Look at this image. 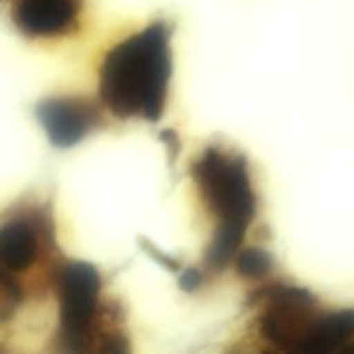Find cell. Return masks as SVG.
<instances>
[{
	"instance_id": "cell-1",
	"label": "cell",
	"mask_w": 354,
	"mask_h": 354,
	"mask_svg": "<svg viewBox=\"0 0 354 354\" xmlns=\"http://www.w3.org/2000/svg\"><path fill=\"white\" fill-rule=\"evenodd\" d=\"M171 33V24L154 21L107 52L99 69V95L114 116H162L173 68Z\"/></svg>"
},
{
	"instance_id": "cell-2",
	"label": "cell",
	"mask_w": 354,
	"mask_h": 354,
	"mask_svg": "<svg viewBox=\"0 0 354 354\" xmlns=\"http://www.w3.org/2000/svg\"><path fill=\"white\" fill-rule=\"evenodd\" d=\"M190 173L201 199L218 221L204 261L211 270H223L244 242L256 214L248 161L237 152L207 147L194 161Z\"/></svg>"
},
{
	"instance_id": "cell-3",
	"label": "cell",
	"mask_w": 354,
	"mask_h": 354,
	"mask_svg": "<svg viewBox=\"0 0 354 354\" xmlns=\"http://www.w3.org/2000/svg\"><path fill=\"white\" fill-rule=\"evenodd\" d=\"M100 275L90 263H66L55 273L59 297L57 342L62 351H88L95 339Z\"/></svg>"
},
{
	"instance_id": "cell-4",
	"label": "cell",
	"mask_w": 354,
	"mask_h": 354,
	"mask_svg": "<svg viewBox=\"0 0 354 354\" xmlns=\"http://www.w3.org/2000/svg\"><path fill=\"white\" fill-rule=\"evenodd\" d=\"M254 301H265L259 317L261 337L280 351H299L304 339L320 318L315 306L317 299L310 290L292 286H272L254 294Z\"/></svg>"
},
{
	"instance_id": "cell-5",
	"label": "cell",
	"mask_w": 354,
	"mask_h": 354,
	"mask_svg": "<svg viewBox=\"0 0 354 354\" xmlns=\"http://www.w3.org/2000/svg\"><path fill=\"white\" fill-rule=\"evenodd\" d=\"M35 118L54 147L68 149L100 124L95 104L83 97H50L35 107Z\"/></svg>"
},
{
	"instance_id": "cell-6",
	"label": "cell",
	"mask_w": 354,
	"mask_h": 354,
	"mask_svg": "<svg viewBox=\"0 0 354 354\" xmlns=\"http://www.w3.org/2000/svg\"><path fill=\"white\" fill-rule=\"evenodd\" d=\"M78 10V0H16L12 21L24 37L54 38L76 26Z\"/></svg>"
},
{
	"instance_id": "cell-7",
	"label": "cell",
	"mask_w": 354,
	"mask_h": 354,
	"mask_svg": "<svg viewBox=\"0 0 354 354\" xmlns=\"http://www.w3.org/2000/svg\"><path fill=\"white\" fill-rule=\"evenodd\" d=\"M44 223L33 216H14L3 220L0 228V263L3 272L23 273L40 256V234Z\"/></svg>"
},
{
	"instance_id": "cell-8",
	"label": "cell",
	"mask_w": 354,
	"mask_h": 354,
	"mask_svg": "<svg viewBox=\"0 0 354 354\" xmlns=\"http://www.w3.org/2000/svg\"><path fill=\"white\" fill-rule=\"evenodd\" d=\"M354 337V310H341L328 315H320L299 351L304 354H324L344 351L348 342Z\"/></svg>"
},
{
	"instance_id": "cell-9",
	"label": "cell",
	"mask_w": 354,
	"mask_h": 354,
	"mask_svg": "<svg viewBox=\"0 0 354 354\" xmlns=\"http://www.w3.org/2000/svg\"><path fill=\"white\" fill-rule=\"evenodd\" d=\"M235 266H237L239 275L244 279H261L272 272L273 259L265 249L249 248L239 252Z\"/></svg>"
},
{
	"instance_id": "cell-10",
	"label": "cell",
	"mask_w": 354,
	"mask_h": 354,
	"mask_svg": "<svg viewBox=\"0 0 354 354\" xmlns=\"http://www.w3.org/2000/svg\"><path fill=\"white\" fill-rule=\"evenodd\" d=\"M201 283H203V273L199 270L189 268L180 277V287L187 292H194L196 289H199Z\"/></svg>"
},
{
	"instance_id": "cell-11",
	"label": "cell",
	"mask_w": 354,
	"mask_h": 354,
	"mask_svg": "<svg viewBox=\"0 0 354 354\" xmlns=\"http://www.w3.org/2000/svg\"><path fill=\"white\" fill-rule=\"evenodd\" d=\"M149 251H151V254H154V256H159L158 259L165 258V256H162L161 252H159V251H156V249H149ZM165 265H168V268H169V270H176V263H175V261H171V259H169L168 256H166V259H165Z\"/></svg>"
}]
</instances>
